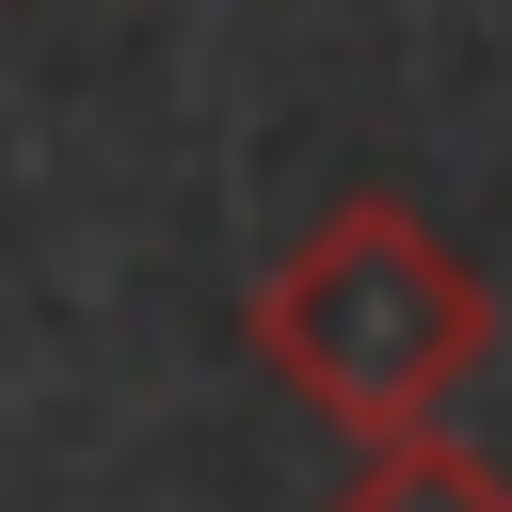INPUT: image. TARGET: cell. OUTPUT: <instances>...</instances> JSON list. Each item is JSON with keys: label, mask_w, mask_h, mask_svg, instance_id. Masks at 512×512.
I'll return each mask as SVG.
<instances>
[{"label": "cell", "mask_w": 512, "mask_h": 512, "mask_svg": "<svg viewBox=\"0 0 512 512\" xmlns=\"http://www.w3.org/2000/svg\"><path fill=\"white\" fill-rule=\"evenodd\" d=\"M320 512H512V464H480V448L432 416V432H368V464H352Z\"/></svg>", "instance_id": "obj_2"}, {"label": "cell", "mask_w": 512, "mask_h": 512, "mask_svg": "<svg viewBox=\"0 0 512 512\" xmlns=\"http://www.w3.org/2000/svg\"><path fill=\"white\" fill-rule=\"evenodd\" d=\"M496 352V288L464 240H432L400 192L320 208L272 272H256V368L320 416V432H432L464 400V368Z\"/></svg>", "instance_id": "obj_1"}]
</instances>
